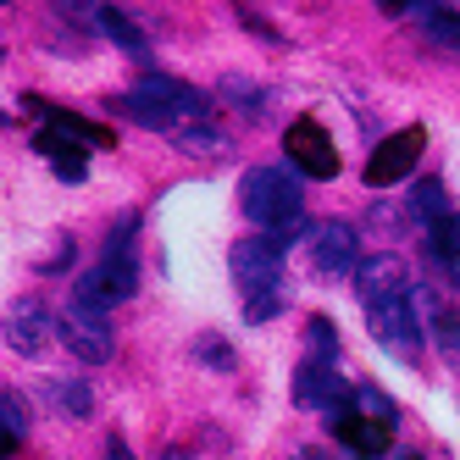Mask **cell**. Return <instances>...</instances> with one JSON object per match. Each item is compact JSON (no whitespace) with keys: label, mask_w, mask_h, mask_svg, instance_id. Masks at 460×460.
<instances>
[{"label":"cell","mask_w":460,"mask_h":460,"mask_svg":"<svg viewBox=\"0 0 460 460\" xmlns=\"http://www.w3.org/2000/svg\"><path fill=\"white\" fill-rule=\"evenodd\" d=\"M50 339H56V316H50V305L34 300V294L12 300V311H6V344H12L17 355H40Z\"/></svg>","instance_id":"7c38bea8"},{"label":"cell","mask_w":460,"mask_h":460,"mask_svg":"<svg viewBox=\"0 0 460 460\" xmlns=\"http://www.w3.org/2000/svg\"><path fill=\"white\" fill-rule=\"evenodd\" d=\"M56 333H61V344H67L84 367H106L111 360V349H117V333H111V322H106V311H94V305H67L56 316Z\"/></svg>","instance_id":"277c9868"},{"label":"cell","mask_w":460,"mask_h":460,"mask_svg":"<svg viewBox=\"0 0 460 460\" xmlns=\"http://www.w3.org/2000/svg\"><path fill=\"white\" fill-rule=\"evenodd\" d=\"M6 6H12V0H6Z\"/></svg>","instance_id":"836d02e7"},{"label":"cell","mask_w":460,"mask_h":460,"mask_svg":"<svg viewBox=\"0 0 460 460\" xmlns=\"http://www.w3.org/2000/svg\"><path fill=\"white\" fill-rule=\"evenodd\" d=\"M405 460H421V455H405Z\"/></svg>","instance_id":"d6a6232c"},{"label":"cell","mask_w":460,"mask_h":460,"mask_svg":"<svg viewBox=\"0 0 460 460\" xmlns=\"http://www.w3.org/2000/svg\"><path fill=\"white\" fill-rule=\"evenodd\" d=\"M278 311H283V288L261 294V300H244V322H272Z\"/></svg>","instance_id":"f546056e"},{"label":"cell","mask_w":460,"mask_h":460,"mask_svg":"<svg viewBox=\"0 0 460 460\" xmlns=\"http://www.w3.org/2000/svg\"><path fill=\"white\" fill-rule=\"evenodd\" d=\"M134 227H139V217L128 211V217L117 222L111 244L101 250V261H94V267L78 278V288H73V300H78V305L111 311V305H122V300H134V294H139V255H134Z\"/></svg>","instance_id":"6da1fadb"},{"label":"cell","mask_w":460,"mask_h":460,"mask_svg":"<svg viewBox=\"0 0 460 460\" xmlns=\"http://www.w3.org/2000/svg\"><path fill=\"white\" fill-rule=\"evenodd\" d=\"M50 128H56V134H67V139H78L84 150H111V145H117L111 128L89 122V117H78V111H50Z\"/></svg>","instance_id":"44dd1931"},{"label":"cell","mask_w":460,"mask_h":460,"mask_svg":"<svg viewBox=\"0 0 460 460\" xmlns=\"http://www.w3.org/2000/svg\"><path fill=\"white\" fill-rule=\"evenodd\" d=\"M427 255L460 283V217H444L438 227H427Z\"/></svg>","instance_id":"ffe728a7"},{"label":"cell","mask_w":460,"mask_h":460,"mask_svg":"<svg viewBox=\"0 0 460 460\" xmlns=\"http://www.w3.org/2000/svg\"><path fill=\"white\" fill-rule=\"evenodd\" d=\"M294 400L311 405V411H322V416H327V427H339L344 416H355V388H349L339 372L316 367V360H305V367L294 372Z\"/></svg>","instance_id":"8992f818"},{"label":"cell","mask_w":460,"mask_h":460,"mask_svg":"<svg viewBox=\"0 0 460 460\" xmlns=\"http://www.w3.org/2000/svg\"><path fill=\"white\" fill-rule=\"evenodd\" d=\"M94 34H106L117 50H128V56H139V61H150V40H145V28L128 17L122 6H101V17H94Z\"/></svg>","instance_id":"9a60e30c"},{"label":"cell","mask_w":460,"mask_h":460,"mask_svg":"<svg viewBox=\"0 0 460 460\" xmlns=\"http://www.w3.org/2000/svg\"><path fill=\"white\" fill-rule=\"evenodd\" d=\"M377 6H383V17H411L421 28L438 17V0H377Z\"/></svg>","instance_id":"484cf974"},{"label":"cell","mask_w":460,"mask_h":460,"mask_svg":"<svg viewBox=\"0 0 460 460\" xmlns=\"http://www.w3.org/2000/svg\"><path fill=\"white\" fill-rule=\"evenodd\" d=\"M421 150H427V134H421V128H400V134H388V139L367 155V183H372V189L405 183L411 167L421 161Z\"/></svg>","instance_id":"30bf717a"},{"label":"cell","mask_w":460,"mask_h":460,"mask_svg":"<svg viewBox=\"0 0 460 460\" xmlns=\"http://www.w3.org/2000/svg\"><path fill=\"white\" fill-rule=\"evenodd\" d=\"M333 433H339V444L349 449V460H383L388 444H394V427H383V421H372V416H360V411L344 416Z\"/></svg>","instance_id":"5bb4252c"},{"label":"cell","mask_w":460,"mask_h":460,"mask_svg":"<svg viewBox=\"0 0 460 460\" xmlns=\"http://www.w3.org/2000/svg\"><path fill=\"white\" fill-rule=\"evenodd\" d=\"M139 89H150L178 122H206V111H211V94H206V89H194V84H183V78H167V73H145Z\"/></svg>","instance_id":"4fadbf2b"},{"label":"cell","mask_w":460,"mask_h":460,"mask_svg":"<svg viewBox=\"0 0 460 460\" xmlns=\"http://www.w3.org/2000/svg\"><path fill=\"white\" fill-rule=\"evenodd\" d=\"M294 460H327L322 449H300V455H294Z\"/></svg>","instance_id":"1f68e13d"},{"label":"cell","mask_w":460,"mask_h":460,"mask_svg":"<svg viewBox=\"0 0 460 460\" xmlns=\"http://www.w3.org/2000/svg\"><path fill=\"white\" fill-rule=\"evenodd\" d=\"M0 433H6V438H0V449H6V460H12V449H17V438L28 433V405H22V394H0Z\"/></svg>","instance_id":"7402d4cb"},{"label":"cell","mask_w":460,"mask_h":460,"mask_svg":"<svg viewBox=\"0 0 460 460\" xmlns=\"http://www.w3.org/2000/svg\"><path fill=\"white\" fill-rule=\"evenodd\" d=\"M311 272L322 283H344L349 272H360V239L349 222H322L311 239Z\"/></svg>","instance_id":"ba28073f"},{"label":"cell","mask_w":460,"mask_h":460,"mask_svg":"<svg viewBox=\"0 0 460 460\" xmlns=\"http://www.w3.org/2000/svg\"><path fill=\"white\" fill-rule=\"evenodd\" d=\"M305 344H311V355L333 360V355H339V333H333V322H327V316H311V322H305Z\"/></svg>","instance_id":"4316f807"},{"label":"cell","mask_w":460,"mask_h":460,"mask_svg":"<svg viewBox=\"0 0 460 460\" xmlns=\"http://www.w3.org/2000/svg\"><path fill=\"white\" fill-rule=\"evenodd\" d=\"M355 411H360V416H372V421H383V427L400 421V405H394L383 388H355Z\"/></svg>","instance_id":"cb8c5ba5"},{"label":"cell","mask_w":460,"mask_h":460,"mask_svg":"<svg viewBox=\"0 0 460 460\" xmlns=\"http://www.w3.org/2000/svg\"><path fill=\"white\" fill-rule=\"evenodd\" d=\"M45 400L56 405V416H67V421H89L94 416V388L84 377H56V383H45Z\"/></svg>","instance_id":"d6986e66"},{"label":"cell","mask_w":460,"mask_h":460,"mask_svg":"<svg viewBox=\"0 0 460 460\" xmlns=\"http://www.w3.org/2000/svg\"><path fill=\"white\" fill-rule=\"evenodd\" d=\"M283 150H288V161L300 172H311V178H339V150H333V139H327V128L316 117H294L283 128Z\"/></svg>","instance_id":"9c48e42d"},{"label":"cell","mask_w":460,"mask_h":460,"mask_svg":"<svg viewBox=\"0 0 460 460\" xmlns=\"http://www.w3.org/2000/svg\"><path fill=\"white\" fill-rule=\"evenodd\" d=\"M227 278L244 300H261V294L283 288V250L272 239H239L234 255H227Z\"/></svg>","instance_id":"3957f363"},{"label":"cell","mask_w":460,"mask_h":460,"mask_svg":"<svg viewBox=\"0 0 460 460\" xmlns=\"http://www.w3.org/2000/svg\"><path fill=\"white\" fill-rule=\"evenodd\" d=\"M239 211L261 227H283L300 217V178L288 167H250L239 183Z\"/></svg>","instance_id":"7a4b0ae2"},{"label":"cell","mask_w":460,"mask_h":460,"mask_svg":"<svg viewBox=\"0 0 460 460\" xmlns=\"http://www.w3.org/2000/svg\"><path fill=\"white\" fill-rule=\"evenodd\" d=\"M194 360H206L211 372H234V349H227L217 333H200V339H194Z\"/></svg>","instance_id":"d4e9b609"},{"label":"cell","mask_w":460,"mask_h":460,"mask_svg":"<svg viewBox=\"0 0 460 460\" xmlns=\"http://www.w3.org/2000/svg\"><path fill=\"white\" fill-rule=\"evenodd\" d=\"M172 145L183 155H217L222 150V134H217V128H206V122H189V128H178V134H172Z\"/></svg>","instance_id":"603a6c76"},{"label":"cell","mask_w":460,"mask_h":460,"mask_svg":"<svg viewBox=\"0 0 460 460\" xmlns=\"http://www.w3.org/2000/svg\"><path fill=\"white\" fill-rule=\"evenodd\" d=\"M405 217H411V222H421V227H438L444 217H455V211H449V194H444V183H438V178H421V183H411V194H405Z\"/></svg>","instance_id":"ac0fdd59"},{"label":"cell","mask_w":460,"mask_h":460,"mask_svg":"<svg viewBox=\"0 0 460 460\" xmlns=\"http://www.w3.org/2000/svg\"><path fill=\"white\" fill-rule=\"evenodd\" d=\"M111 460H134V455H128V449H122V438H111Z\"/></svg>","instance_id":"4dcf8cb0"},{"label":"cell","mask_w":460,"mask_h":460,"mask_svg":"<svg viewBox=\"0 0 460 460\" xmlns=\"http://www.w3.org/2000/svg\"><path fill=\"white\" fill-rule=\"evenodd\" d=\"M427 34H433L438 45H449V50H460V12H438L433 22H427Z\"/></svg>","instance_id":"f1b7e54d"},{"label":"cell","mask_w":460,"mask_h":460,"mask_svg":"<svg viewBox=\"0 0 460 460\" xmlns=\"http://www.w3.org/2000/svg\"><path fill=\"white\" fill-rule=\"evenodd\" d=\"M367 327L394 360H416L421 355L427 333H421V316H416V294L411 300H388V305H367Z\"/></svg>","instance_id":"5b68a950"},{"label":"cell","mask_w":460,"mask_h":460,"mask_svg":"<svg viewBox=\"0 0 460 460\" xmlns=\"http://www.w3.org/2000/svg\"><path fill=\"white\" fill-rule=\"evenodd\" d=\"M416 316H421V333L433 339V349L455 360L460 355V311L444 283H416Z\"/></svg>","instance_id":"8fae6325"},{"label":"cell","mask_w":460,"mask_h":460,"mask_svg":"<svg viewBox=\"0 0 460 460\" xmlns=\"http://www.w3.org/2000/svg\"><path fill=\"white\" fill-rule=\"evenodd\" d=\"M34 150H40V155H45V161H50V167L67 178V183H84V172H89V167H84V145H78V139H67V134H56V128H45V134L34 139Z\"/></svg>","instance_id":"e0dca14e"},{"label":"cell","mask_w":460,"mask_h":460,"mask_svg":"<svg viewBox=\"0 0 460 460\" xmlns=\"http://www.w3.org/2000/svg\"><path fill=\"white\" fill-rule=\"evenodd\" d=\"M50 6H56V17H67L73 28H94V17H101L106 0H50Z\"/></svg>","instance_id":"83f0119b"},{"label":"cell","mask_w":460,"mask_h":460,"mask_svg":"<svg viewBox=\"0 0 460 460\" xmlns=\"http://www.w3.org/2000/svg\"><path fill=\"white\" fill-rule=\"evenodd\" d=\"M355 294H360V311L367 305H388V300H411L416 278L405 267V255H367L355 272Z\"/></svg>","instance_id":"52a82bcc"},{"label":"cell","mask_w":460,"mask_h":460,"mask_svg":"<svg viewBox=\"0 0 460 460\" xmlns=\"http://www.w3.org/2000/svg\"><path fill=\"white\" fill-rule=\"evenodd\" d=\"M117 111H122L128 122H139V128H155V134H178V117L161 106L150 89H139V84L128 89V94H117Z\"/></svg>","instance_id":"2e32d148"}]
</instances>
